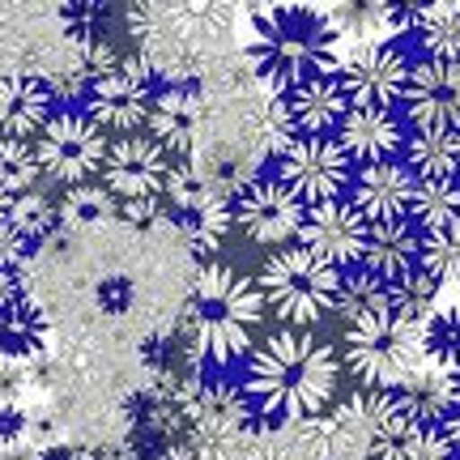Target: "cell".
<instances>
[{
	"mask_svg": "<svg viewBox=\"0 0 460 460\" xmlns=\"http://www.w3.org/2000/svg\"><path fill=\"white\" fill-rule=\"evenodd\" d=\"M332 312L341 315L345 324H358L367 315H384L388 312V286L376 281L371 273H362V269H345Z\"/></svg>",
	"mask_w": 460,
	"mask_h": 460,
	"instance_id": "obj_33",
	"label": "cell"
},
{
	"mask_svg": "<svg viewBox=\"0 0 460 460\" xmlns=\"http://www.w3.org/2000/svg\"><path fill=\"white\" fill-rule=\"evenodd\" d=\"M447 460H460V452H452V456H447Z\"/></svg>",
	"mask_w": 460,
	"mask_h": 460,
	"instance_id": "obj_45",
	"label": "cell"
},
{
	"mask_svg": "<svg viewBox=\"0 0 460 460\" xmlns=\"http://www.w3.org/2000/svg\"><path fill=\"white\" fill-rule=\"evenodd\" d=\"M337 146L345 149V158L354 166H371V163H393L405 149V124L393 107H349L337 124Z\"/></svg>",
	"mask_w": 460,
	"mask_h": 460,
	"instance_id": "obj_17",
	"label": "cell"
},
{
	"mask_svg": "<svg viewBox=\"0 0 460 460\" xmlns=\"http://www.w3.org/2000/svg\"><path fill=\"white\" fill-rule=\"evenodd\" d=\"M362 273H371L376 281L393 286V281L410 278L422 269V230L410 217L396 222H371L367 226V247H362Z\"/></svg>",
	"mask_w": 460,
	"mask_h": 460,
	"instance_id": "obj_20",
	"label": "cell"
},
{
	"mask_svg": "<svg viewBox=\"0 0 460 460\" xmlns=\"http://www.w3.org/2000/svg\"><path fill=\"white\" fill-rule=\"evenodd\" d=\"M264 312L269 307H264L256 278H247L230 264H205L188 295V315H183L192 367L222 376L230 362L247 358L256 349Z\"/></svg>",
	"mask_w": 460,
	"mask_h": 460,
	"instance_id": "obj_2",
	"label": "cell"
},
{
	"mask_svg": "<svg viewBox=\"0 0 460 460\" xmlns=\"http://www.w3.org/2000/svg\"><path fill=\"white\" fill-rule=\"evenodd\" d=\"M401 163L413 180H460V158H456V132H410Z\"/></svg>",
	"mask_w": 460,
	"mask_h": 460,
	"instance_id": "obj_25",
	"label": "cell"
},
{
	"mask_svg": "<svg viewBox=\"0 0 460 460\" xmlns=\"http://www.w3.org/2000/svg\"><path fill=\"white\" fill-rule=\"evenodd\" d=\"M388 405H393V393L358 388L354 396H345L337 410L315 422V452L324 460H371V444H376V430L384 422Z\"/></svg>",
	"mask_w": 460,
	"mask_h": 460,
	"instance_id": "obj_14",
	"label": "cell"
},
{
	"mask_svg": "<svg viewBox=\"0 0 460 460\" xmlns=\"http://www.w3.org/2000/svg\"><path fill=\"white\" fill-rule=\"evenodd\" d=\"M329 22L337 34H349L358 43H384L393 34V4H379V0H345L332 4Z\"/></svg>",
	"mask_w": 460,
	"mask_h": 460,
	"instance_id": "obj_32",
	"label": "cell"
},
{
	"mask_svg": "<svg viewBox=\"0 0 460 460\" xmlns=\"http://www.w3.org/2000/svg\"><path fill=\"white\" fill-rule=\"evenodd\" d=\"M388 312L410 324V329H422V320L439 312V281L430 278L427 269H418L410 278H401L388 286Z\"/></svg>",
	"mask_w": 460,
	"mask_h": 460,
	"instance_id": "obj_31",
	"label": "cell"
},
{
	"mask_svg": "<svg viewBox=\"0 0 460 460\" xmlns=\"http://www.w3.org/2000/svg\"><path fill=\"white\" fill-rule=\"evenodd\" d=\"M298 243L312 247L315 256H324L332 269H358L362 247H367V222L349 200H324V205H307Z\"/></svg>",
	"mask_w": 460,
	"mask_h": 460,
	"instance_id": "obj_16",
	"label": "cell"
},
{
	"mask_svg": "<svg viewBox=\"0 0 460 460\" xmlns=\"http://www.w3.org/2000/svg\"><path fill=\"white\" fill-rule=\"evenodd\" d=\"M183 422H188V444L209 460V452L226 444H239L252 427V410L239 384L226 376H209V371H192L180 396Z\"/></svg>",
	"mask_w": 460,
	"mask_h": 460,
	"instance_id": "obj_6",
	"label": "cell"
},
{
	"mask_svg": "<svg viewBox=\"0 0 460 460\" xmlns=\"http://www.w3.org/2000/svg\"><path fill=\"white\" fill-rule=\"evenodd\" d=\"M413 175L405 171L401 158L393 163H371V166H354V180L345 200L358 209V217L371 222H396V217H410V200H413Z\"/></svg>",
	"mask_w": 460,
	"mask_h": 460,
	"instance_id": "obj_18",
	"label": "cell"
},
{
	"mask_svg": "<svg viewBox=\"0 0 460 460\" xmlns=\"http://www.w3.org/2000/svg\"><path fill=\"white\" fill-rule=\"evenodd\" d=\"M209 94L200 82L188 85H163L154 94V111H149V141L175 158V163H192L200 149H205V137H209Z\"/></svg>",
	"mask_w": 460,
	"mask_h": 460,
	"instance_id": "obj_13",
	"label": "cell"
},
{
	"mask_svg": "<svg viewBox=\"0 0 460 460\" xmlns=\"http://www.w3.org/2000/svg\"><path fill=\"white\" fill-rule=\"evenodd\" d=\"M256 158L261 154H281V149L295 141V128L286 119V107H281V94L278 99H252L247 102V115H243V137H239Z\"/></svg>",
	"mask_w": 460,
	"mask_h": 460,
	"instance_id": "obj_29",
	"label": "cell"
},
{
	"mask_svg": "<svg viewBox=\"0 0 460 460\" xmlns=\"http://www.w3.org/2000/svg\"><path fill=\"white\" fill-rule=\"evenodd\" d=\"M17 298H26L22 269H0V307H4V303H17Z\"/></svg>",
	"mask_w": 460,
	"mask_h": 460,
	"instance_id": "obj_43",
	"label": "cell"
},
{
	"mask_svg": "<svg viewBox=\"0 0 460 460\" xmlns=\"http://www.w3.org/2000/svg\"><path fill=\"white\" fill-rule=\"evenodd\" d=\"M410 222L427 234H444L460 226V180H422L413 183L410 200Z\"/></svg>",
	"mask_w": 460,
	"mask_h": 460,
	"instance_id": "obj_26",
	"label": "cell"
},
{
	"mask_svg": "<svg viewBox=\"0 0 460 460\" xmlns=\"http://www.w3.org/2000/svg\"><path fill=\"white\" fill-rule=\"evenodd\" d=\"M31 247H34V239L17 226L13 217L0 222V269H22V261H26Z\"/></svg>",
	"mask_w": 460,
	"mask_h": 460,
	"instance_id": "obj_39",
	"label": "cell"
},
{
	"mask_svg": "<svg viewBox=\"0 0 460 460\" xmlns=\"http://www.w3.org/2000/svg\"><path fill=\"white\" fill-rule=\"evenodd\" d=\"M393 401L410 422H418V427H439L444 413L452 410V379H447L439 367L422 362L401 388H393Z\"/></svg>",
	"mask_w": 460,
	"mask_h": 460,
	"instance_id": "obj_24",
	"label": "cell"
},
{
	"mask_svg": "<svg viewBox=\"0 0 460 460\" xmlns=\"http://www.w3.org/2000/svg\"><path fill=\"white\" fill-rule=\"evenodd\" d=\"M273 175L298 200L324 205V200H345L349 180H354V163L345 158L337 137H295L278 154V171Z\"/></svg>",
	"mask_w": 460,
	"mask_h": 460,
	"instance_id": "obj_8",
	"label": "cell"
},
{
	"mask_svg": "<svg viewBox=\"0 0 460 460\" xmlns=\"http://www.w3.org/2000/svg\"><path fill=\"white\" fill-rule=\"evenodd\" d=\"M26 367L22 362H0V405H17V396L26 393Z\"/></svg>",
	"mask_w": 460,
	"mask_h": 460,
	"instance_id": "obj_41",
	"label": "cell"
},
{
	"mask_svg": "<svg viewBox=\"0 0 460 460\" xmlns=\"http://www.w3.org/2000/svg\"><path fill=\"white\" fill-rule=\"evenodd\" d=\"M180 222V234L188 239V247H192V256H200L205 264H214V256L222 252V243H226V230L230 222H234V200H205L197 214H183L175 217Z\"/></svg>",
	"mask_w": 460,
	"mask_h": 460,
	"instance_id": "obj_27",
	"label": "cell"
},
{
	"mask_svg": "<svg viewBox=\"0 0 460 460\" xmlns=\"http://www.w3.org/2000/svg\"><path fill=\"white\" fill-rule=\"evenodd\" d=\"M422 269H427L439 286H444V281H456L460 286V226L422 239Z\"/></svg>",
	"mask_w": 460,
	"mask_h": 460,
	"instance_id": "obj_37",
	"label": "cell"
},
{
	"mask_svg": "<svg viewBox=\"0 0 460 460\" xmlns=\"http://www.w3.org/2000/svg\"><path fill=\"white\" fill-rule=\"evenodd\" d=\"M345 367L371 393H393L422 367L418 329L401 324L393 312L367 315L345 329Z\"/></svg>",
	"mask_w": 460,
	"mask_h": 460,
	"instance_id": "obj_5",
	"label": "cell"
},
{
	"mask_svg": "<svg viewBox=\"0 0 460 460\" xmlns=\"http://www.w3.org/2000/svg\"><path fill=\"white\" fill-rule=\"evenodd\" d=\"M452 379V410L444 413V422H439V435H444L447 452H460V371Z\"/></svg>",
	"mask_w": 460,
	"mask_h": 460,
	"instance_id": "obj_42",
	"label": "cell"
},
{
	"mask_svg": "<svg viewBox=\"0 0 460 460\" xmlns=\"http://www.w3.org/2000/svg\"><path fill=\"white\" fill-rule=\"evenodd\" d=\"M410 34L427 51V60L460 65V4H422Z\"/></svg>",
	"mask_w": 460,
	"mask_h": 460,
	"instance_id": "obj_28",
	"label": "cell"
},
{
	"mask_svg": "<svg viewBox=\"0 0 460 460\" xmlns=\"http://www.w3.org/2000/svg\"><path fill=\"white\" fill-rule=\"evenodd\" d=\"M247 68L278 94L337 68V31L324 9L312 4H264L252 13Z\"/></svg>",
	"mask_w": 460,
	"mask_h": 460,
	"instance_id": "obj_3",
	"label": "cell"
},
{
	"mask_svg": "<svg viewBox=\"0 0 460 460\" xmlns=\"http://www.w3.org/2000/svg\"><path fill=\"white\" fill-rule=\"evenodd\" d=\"M56 214L65 226H85V222H99V217L119 214V200L102 188V183H77V188H65V197L56 200Z\"/></svg>",
	"mask_w": 460,
	"mask_h": 460,
	"instance_id": "obj_34",
	"label": "cell"
},
{
	"mask_svg": "<svg viewBox=\"0 0 460 460\" xmlns=\"http://www.w3.org/2000/svg\"><path fill=\"white\" fill-rule=\"evenodd\" d=\"M413 60L405 56V48L396 39L384 43H354V51L337 60V82L349 107H393L405 94Z\"/></svg>",
	"mask_w": 460,
	"mask_h": 460,
	"instance_id": "obj_9",
	"label": "cell"
},
{
	"mask_svg": "<svg viewBox=\"0 0 460 460\" xmlns=\"http://www.w3.org/2000/svg\"><path fill=\"white\" fill-rule=\"evenodd\" d=\"M39 158H34V146H22V141H0V192L4 197H26V192H39Z\"/></svg>",
	"mask_w": 460,
	"mask_h": 460,
	"instance_id": "obj_35",
	"label": "cell"
},
{
	"mask_svg": "<svg viewBox=\"0 0 460 460\" xmlns=\"http://www.w3.org/2000/svg\"><path fill=\"white\" fill-rule=\"evenodd\" d=\"M51 115H56V99H51L43 77H34V73H4L0 77V141L34 146Z\"/></svg>",
	"mask_w": 460,
	"mask_h": 460,
	"instance_id": "obj_19",
	"label": "cell"
},
{
	"mask_svg": "<svg viewBox=\"0 0 460 460\" xmlns=\"http://www.w3.org/2000/svg\"><path fill=\"white\" fill-rule=\"evenodd\" d=\"M48 349V315L31 295L0 307V362H26Z\"/></svg>",
	"mask_w": 460,
	"mask_h": 460,
	"instance_id": "obj_23",
	"label": "cell"
},
{
	"mask_svg": "<svg viewBox=\"0 0 460 460\" xmlns=\"http://www.w3.org/2000/svg\"><path fill=\"white\" fill-rule=\"evenodd\" d=\"M163 200L175 209V217H183V214H197L205 200H214V192H209V183L200 180V171L192 163H175L171 166V180H166Z\"/></svg>",
	"mask_w": 460,
	"mask_h": 460,
	"instance_id": "obj_36",
	"label": "cell"
},
{
	"mask_svg": "<svg viewBox=\"0 0 460 460\" xmlns=\"http://www.w3.org/2000/svg\"><path fill=\"white\" fill-rule=\"evenodd\" d=\"M17 222V226L31 234L34 243L39 239H48L51 230H56V222H60V214H56V200H48L43 192H26V197L13 200V214H9Z\"/></svg>",
	"mask_w": 460,
	"mask_h": 460,
	"instance_id": "obj_38",
	"label": "cell"
},
{
	"mask_svg": "<svg viewBox=\"0 0 460 460\" xmlns=\"http://www.w3.org/2000/svg\"><path fill=\"white\" fill-rule=\"evenodd\" d=\"M456 158H460V132H456Z\"/></svg>",
	"mask_w": 460,
	"mask_h": 460,
	"instance_id": "obj_44",
	"label": "cell"
},
{
	"mask_svg": "<svg viewBox=\"0 0 460 460\" xmlns=\"http://www.w3.org/2000/svg\"><path fill=\"white\" fill-rule=\"evenodd\" d=\"M154 94L158 85L146 73V65L137 56H124L111 73L94 77L90 85V99H85L82 111L99 124L102 132H115V137H132L149 124V111H154Z\"/></svg>",
	"mask_w": 460,
	"mask_h": 460,
	"instance_id": "obj_11",
	"label": "cell"
},
{
	"mask_svg": "<svg viewBox=\"0 0 460 460\" xmlns=\"http://www.w3.org/2000/svg\"><path fill=\"white\" fill-rule=\"evenodd\" d=\"M107 146H111L107 132L82 107H65V111H56L48 119V128L39 132L34 158H39V171L48 180L77 188V183H90L102 171Z\"/></svg>",
	"mask_w": 460,
	"mask_h": 460,
	"instance_id": "obj_7",
	"label": "cell"
},
{
	"mask_svg": "<svg viewBox=\"0 0 460 460\" xmlns=\"http://www.w3.org/2000/svg\"><path fill=\"white\" fill-rule=\"evenodd\" d=\"M401 111L410 132H460V65L447 60H413Z\"/></svg>",
	"mask_w": 460,
	"mask_h": 460,
	"instance_id": "obj_15",
	"label": "cell"
},
{
	"mask_svg": "<svg viewBox=\"0 0 460 460\" xmlns=\"http://www.w3.org/2000/svg\"><path fill=\"white\" fill-rule=\"evenodd\" d=\"M444 435L439 427H418L405 413L396 410V401L388 405L384 422L376 430V444H371V460H447Z\"/></svg>",
	"mask_w": 460,
	"mask_h": 460,
	"instance_id": "obj_22",
	"label": "cell"
},
{
	"mask_svg": "<svg viewBox=\"0 0 460 460\" xmlns=\"http://www.w3.org/2000/svg\"><path fill=\"white\" fill-rule=\"evenodd\" d=\"M303 217H307V200H298L278 175H256L234 197V222L243 226L252 243L273 247V252L295 243Z\"/></svg>",
	"mask_w": 460,
	"mask_h": 460,
	"instance_id": "obj_12",
	"label": "cell"
},
{
	"mask_svg": "<svg viewBox=\"0 0 460 460\" xmlns=\"http://www.w3.org/2000/svg\"><path fill=\"white\" fill-rule=\"evenodd\" d=\"M281 107H286V119H290L295 137H329V132H337L341 115L349 111L337 73H324V77H312V82H298L295 90L281 94Z\"/></svg>",
	"mask_w": 460,
	"mask_h": 460,
	"instance_id": "obj_21",
	"label": "cell"
},
{
	"mask_svg": "<svg viewBox=\"0 0 460 460\" xmlns=\"http://www.w3.org/2000/svg\"><path fill=\"white\" fill-rule=\"evenodd\" d=\"M26 430H31V413L17 405H0V447H13L26 444Z\"/></svg>",
	"mask_w": 460,
	"mask_h": 460,
	"instance_id": "obj_40",
	"label": "cell"
},
{
	"mask_svg": "<svg viewBox=\"0 0 460 460\" xmlns=\"http://www.w3.org/2000/svg\"><path fill=\"white\" fill-rule=\"evenodd\" d=\"M418 345H422V362L439 367L444 376H456L460 371V307H439L430 320H422Z\"/></svg>",
	"mask_w": 460,
	"mask_h": 460,
	"instance_id": "obj_30",
	"label": "cell"
},
{
	"mask_svg": "<svg viewBox=\"0 0 460 460\" xmlns=\"http://www.w3.org/2000/svg\"><path fill=\"white\" fill-rule=\"evenodd\" d=\"M171 166H175V158L158 141L141 137V132L111 137L102 171H99V183L119 205H149V200H163Z\"/></svg>",
	"mask_w": 460,
	"mask_h": 460,
	"instance_id": "obj_10",
	"label": "cell"
},
{
	"mask_svg": "<svg viewBox=\"0 0 460 460\" xmlns=\"http://www.w3.org/2000/svg\"><path fill=\"white\" fill-rule=\"evenodd\" d=\"M256 286L264 295V307L281 320V329H312L337 303L341 269H332L312 247L290 243L264 261Z\"/></svg>",
	"mask_w": 460,
	"mask_h": 460,
	"instance_id": "obj_4",
	"label": "cell"
},
{
	"mask_svg": "<svg viewBox=\"0 0 460 460\" xmlns=\"http://www.w3.org/2000/svg\"><path fill=\"white\" fill-rule=\"evenodd\" d=\"M337 379L341 371L329 341H320L307 329H278L247 354L239 388L252 418L295 427V422H315L329 410Z\"/></svg>",
	"mask_w": 460,
	"mask_h": 460,
	"instance_id": "obj_1",
	"label": "cell"
}]
</instances>
